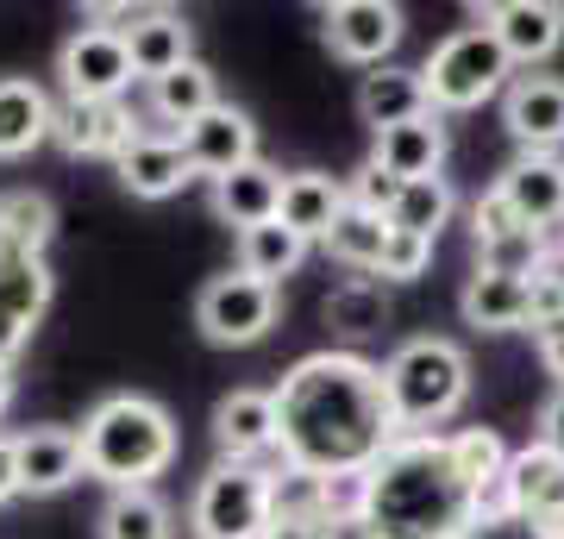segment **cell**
I'll return each instance as SVG.
<instances>
[{"mask_svg":"<svg viewBox=\"0 0 564 539\" xmlns=\"http://www.w3.org/2000/svg\"><path fill=\"white\" fill-rule=\"evenodd\" d=\"M76 433H82V471L101 477L107 489H151L176 464V420H170L163 401L139 396V389L95 401Z\"/></svg>","mask_w":564,"mask_h":539,"instance_id":"cell-3","label":"cell"},{"mask_svg":"<svg viewBox=\"0 0 564 539\" xmlns=\"http://www.w3.org/2000/svg\"><path fill=\"white\" fill-rule=\"evenodd\" d=\"M20 496V471H13V440L0 433V502Z\"/></svg>","mask_w":564,"mask_h":539,"instance_id":"cell-46","label":"cell"},{"mask_svg":"<svg viewBox=\"0 0 564 539\" xmlns=\"http://www.w3.org/2000/svg\"><path fill=\"white\" fill-rule=\"evenodd\" d=\"M276 396V452L314 477H364L395 445V420L383 396V364L358 352H314Z\"/></svg>","mask_w":564,"mask_h":539,"instance_id":"cell-1","label":"cell"},{"mask_svg":"<svg viewBox=\"0 0 564 539\" xmlns=\"http://www.w3.org/2000/svg\"><path fill=\"white\" fill-rule=\"evenodd\" d=\"M270 520H282V527H326L333 520V483L302 471V464L270 471Z\"/></svg>","mask_w":564,"mask_h":539,"instance_id":"cell-28","label":"cell"},{"mask_svg":"<svg viewBox=\"0 0 564 539\" xmlns=\"http://www.w3.org/2000/svg\"><path fill=\"white\" fill-rule=\"evenodd\" d=\"M464 320L477 333H521L533 326V301H527V277H496V270H477L464 282Z\"/></svg>","mask_w":564,"mask_h":539,"instance_id":"cell-27","label":"cell"},{"mask_svg":"<svg viewBox=\"0 0 564 539\" xmlns=\"http://www.w3.org/2000/svg\"><path fill=\"white\" fill-rule=\"evenodd\" d=\"M445 452H452V471H458V483L470 489V502H477V508H502L508 440L496 433V427H464V433H452V440H445Z\"/></svg>","mask_w":564,"mask_h":539,"instance_id":"cell-22","label":"cell"},{"mask_svg":"<svg viewBox=\"0 0 564 539\" xmlns=\"http://www.w3.org/2000/svg\"><path fill=\"white\" fill-rule=\"evenodd\" d=\"M195 539H263L270 533V471L263 464H214L188 502Z\"/></svg>","mask_w":564,"mask_h":539,"instance_id":"cell-6","label":"cell"},{"mask_svg":"<svg viewBox=\"0 0 564 539\" xmlns=\"http://www.w3.org/2000/svg\"><path fill=\"white\" fill-rule=\"evenodd\" d=\"M452 182L445 176H421V182H402V201H395V214H389V233H408V239H440V226L452 220Z\"/></svg>","mask_w":564,"mask_h":539,"instance_id":"cell-31","label":"cell"},{"mask_svg":"<svg viewBox=\"0 0 564 539\" xmlns=\"http://www.w3.org/2000/svg\"><path fill=\"white\" fill-rule=\"evenodd\" d=\"M120 32H126V57H132L139 82H163L170 69L195 63V25L182 20L176 7H139Z\"/></svg>","mask_w":564,"mask_h":539,"instance_id":"cell-15","label":"cell"},{"mask_svg":"<svg viewBox=\"0 0 564 539\" xmlns=\"http://www.w3.org/2000/svg\"><path fill=\"white\" fill-rule=\"evenodd\" d=\"M470 233H477V245H496V239L527 233V220L514 214V201H508L502 188H484V195L470 201ZM533 233H540V226H533Z\"/></svg>","mask_w":564,"mask_h":539,"instance_id":"cell-38","label":"cell"},{"mask_svg":"<svg viewBox=\"0 0 564 539\" xmlns=\"http://www.w3.org/2000/svg\"><path fill=\"white\" fill-rule=\"evenodd\" d=\"M383 320H389V301H383V282L377 277H345L326 295V326L333 333H351L358 339V333H377Z\"/></svg>","mask_w":564,"mask_h":539,"instance_id":"cell-34","label":"cell"},{"mask_svg":"<svg viewBox=\"0 0 564 539\" xmlns=\"http://www.w3.org/2000/svg\"><path fill=\"white\" fill-rule=\"evenodd\" d=\"M527 301H533V326L564 320V239H552V251L540 258V270L527 277Z\"/></svg>","mask_w":564,"mask_h":539,"instance_id":"cell-37","label":"cell"},{"mask_svg":"<svg viewBox=\"0 0 564 539\" xmlns=\"http://www.w3.org/2000/svg\"><path fill=\"white\" fill-rule=\"evenodd\" d=\"M276 207H282V170H270L263 158L214 182V214H220L226 226H239V233L276 220Z\"/></svg>","mask_w":564,"mask_h":539,"instance_id":"cell-26","label":"cell"},{"mask_svg":"<svg viewBox=\"0 0 564 539\" xmlns=\"http://www.w3.org/2000/svg\"><path fill=\"white\" fill-rule=\"evenodd\" d=\"M383 396H389V420H395V440L402 433H433L464 408L470 396V358L452 339H402L383 364Z\"/></svg>","mask_w":564,"mask_h":539,"instance_id":"cell-4","label":"cell"},{"mask_svg":"<svg viewBox=\"0 0 564 539\" xmlns=\"http://www.w3.org/2000/svg\"><path fill=\"white\" fill-rule=\"evenodd\" d=\"M470 515L477 502L458 483L440 433H402L364 471V520L377 539H458Z\"/></svg>","mask_w":564,"mask_h":539,"instance_id":"cell-2","label":"cell"},{"mask_svg":"<svg viewBox=\"0 0 564 539\" xmlns=\"http://www.w3.org/2000/svg\"><path fill=\"white\" fill-rule=\"evenodd\" d=\"M533 345H540V364L558 377V389H564V320H545V326H533Z\"/></svg>","mask_w":564,"mask_h":539,"instance_id":"cell-42","label":"cell"},{"mask_svg":"<svg viewBox=\"0 0 564 539\" xmlns=\"http://www.w3.org/2000/svg\"><path fill=\"white\" fill-rule=\"evenodd\" d=\"M502 126L514 132L521 158H558V144H564V76H521V82H508Z\"/></svg>","mask_w":564,"mask_h":539,"instance_id":"cell-9","label":"cell"},{"mask_svg":"<svg viewBox=\"0 0 564 539\" xmlns=\"http://www.w3.org/2000/svg\"><path fill=\"white\" fill-rule=\"evenodd\" d=\"M326 251L345 263V270H383V251H389V220L383 214H364V207H351L345 201V214H339V226L326 233Z\"/></svg>","mask_w":564,"mask_h":539,"instance_id":"cell-33","label":"cell"},{"mask_svg":"<svg viewBox=\"0 0 564 539\" xmlns=\"http://www.w3.org/2000/svg\"><path fill=\"white\" fill-rule=\"evenodd\" d=\"M496 188H502V195L514 201V214H521L527 226H540V233H552V226L564 220V163L558 158H514Z\"/></svg>","mask_w":564,"mask_h":539,"instance_id":"cell-23","label":"cell"},{"mask_svg":"<svg viewBox=\"0 0 564 539\" xmlns=\"http://www.w3.org/2000/svg\"><path fill=\"white\" fill-rule=\"evenodd\" d=\"M182 151H188V163H195V176H232V170H245V163H258V126H251V114H239V107H214V114H202V120L182 132Z\"/></svg>","mask_w":564,"mask_h":539,"instance_id":"cell-17","label":"cell"},{"mask_svg":"<svg viewBox=\"0 0 564 539\" xmlns=\"http://www.w3.org/2000/svg\"><path fill=\"white\" fill-rule=\"evenodd\" d=\"M132 107L126 100H57V120H51V139L69 151V158H120L126 144L139 139Z\"/></svg>","mask_w":564,"mask_h":539,"instance_id":"cell-11","label":"cell"},{"mask_svg":"<svg viewBox=\"0 0 564 539\" xmlns=\"http://www.w3.org/2000/svg\"><path fill=\"white\" fill-rule=\"evenodd\" d=\"M540 445H552V452L564 459V389L545 401V414H540Z\"/></svg>","mask_w":564,"mask_h":539,"instance_id":"cell-44","label":"cell"},{"mask_svg":"<svg viewBox=\"0 0 564 539\" xmlns=\"http://www.w3.org/2000/svg\"><path fill=\"white\" fill-rule=\"evenodd\" d=\"M25 345H32V326H20V320L0 314V370H13V358H20Z\"/></svg>","mask_w":564,"mask_h":539,"instance_id":"cell-43","label":"cell"},{"mask_svg":"<svg viewBox=\"0 0 564 539\" xmlns=\"http://www.w3.org/2000/svg\"><path fill=\"white\" fill-rule=\"evenodd\" d=\"M402 32H408V20H402V7H389V0H339V7H326V44L345 63L383 69V57L402 44Z\"/></svg>","mask_w":564,"mask_h":539,"instance_id":"cell-10","label":"cell"},{"mask_svg":"<svg viewBox=\"0 0 564 539\" xmlns=\"http://www.w3.org/2000/svg\"><path fill=\"white\" fill-rule=\"evenodd\" d=\"M214 445L226 464H258L276 452V396L270 389H232L214 408Z\"/></svg>","mask_w":564,"mask_h":539,"instance_id":"cell-18","label":"cell"},{"mask_svg":"<svg viewBox=\"0 0 564 539\" xmlns=\"http://www.w3.org/2000/svg\"><path fill=\"white\" fill-rule=\"evenodd\" d=\"M321 539H377V527H370V520H364V508H358V515H333L321 527Z\"/></svg>","mask_w":564,"mask_h":539,"instance_id":"cell-45","label":"cell"},{"mask_svg":"<svg viewBox=\"0 0 564 539\" xmlns=\"http://www.w3.org/2000/svg\"><path fill=\"white\" fill-rule=\"evenodd\" d=\"M276 320H282V289L245 277V270H226L195 295V326L214 345H258L276 333Z\"/></svg>","mask_w":564,"mask_h":539,"instance_id":"cell-7","label":"cell"},{"mask_svg":"<svg viewBox=\"0 0 564 539\" xmlns=\"http://www.w3.org/2000/svg\"><path fill=\"white\" fill-rule=\"evenodd\" d=\"M552 251V239L545 233H514V239H496V245H477V270H496V277H533L540 270V258Z\"/></svg>","mask_w":564,"mask_h":539,"instance_id":"cell-36","label":"cell"},{"mask_svg":"<svg viewBox=\"0 0 564 539\" xmlns=\"http://www.w3.org/2000/svg\"><path fill=\"white\" fill-rule=\"evenodd\" d=\"M44 308H51V263L25 258V251H0V314L39 326Z\"/></svg>","mask_w":564,"mask_h":539,"instance_id":"cell-30","label":"cell"},{"mask_svg":"<svg viewBox=\"0 0 564 539\" xmlns=\"http://www.w3.org/2000/svg\"><path fill=\"white\" fill-rule=\"evenodd\" d=\"M508 76H514V63L502 57V44L489 39L484 25H464L452 39H440L433 57L421 63L433 114H470V107H484V100L502 95Z\"/></svg>","mask_w":564,"mask_h":539,"instance_id":"cell-5","label":"cell"},{"mask_svg":"<svg viewBox=\"0 0 564 539\" xmlns=\"http://www.w3.org/2000/svg\"><path fill=\"white\" fill-rule=\"evenodd\" d=\"M144 88H151V120H158V132H176V139L202 114L220 107V88H214V69L207 63H182L163 82H144Z\"/></svg>","mask_w":564,"mask_h":539,"instance_id":"cell-25","label":"cell"},{"mask_svg":"<svg viewBox=\"0 0 564 539\" xmlns=\"http://www.w3.org/2000/svg\"><path fill=\"white\" fill-rule=\"evenodd\" d=\"M13 408V370H0V414Z\"/></svg>","mask_w":564,"mask_h":539,"instance_id":"cell-47","label":"cell"},{"mask_svg":"<svg viewBox=\"0 0 564 539\" xmlns=\"http://www.w3.org/2000/svg\"><path fill=\"white\" fill-rule=\"evenodd\" d=\"M13 471H20V496H57L82 471V433L76 427H25L13 433Z\"/></svg>","mask_w":564,"mask_h":539,"instance_id":"cell-16","label":"cell"},{"mask_svg":"<svg viewBox=\"0 0 564 539\" xmlns=\"http://www.w3.org/2000/svg\"><path fill=\"white\" fill-rule=\"evenodd\" d=\"M458 539H552V527L514 515V508H477V515H470V527H464Z\"/></svg>","mask_w":564,"mask_h":539,"instance_id":"cell-39","label":"cell"},{"mask_svg":"<svg viewBox=\"0 0 564 539\" xmlns=\"http://www.w3.org/2000/svg\"><path fill=\"white\" fill-rule=\"evenodd\" d=\"M345 182L339 176H326V170H295V176H282V207H276V220L289 226V233H302L307 245L321 239L339 226L345 214Z\"/></svg>","mask_w":564,"mask_h":539,"instance_id":"cell-19","label":"cell"},{"mask_svg":"<svg viewBox=\"0 0 564 539\" xmlns=\"http://www.w3.org/2000/svg\"><path fill=\"white\" fill-rule=\"evenodd\" d=\"M302 258H307V239L289 233L282 220H263V226H251V233H239V270L270 282V289H282V277H295Z\"/></svg>","mask_w":564,"mask_h":539,"instance_id":"cell-29","label":"cell"},{"mask_svg":"<svg viewBox=\"0 0 564 539\" xmlns=\"http://www.w3.org/2000/svg\"><path fill=\"white\" fill-rule=\"evenodd\" d=\"M477 25L502 44L508 63H545L564 44V7L558 0H502V7H484Z\"/></svg>","mask_w":564,"mask_h":539,"instance_id":"cell-13","label":"cell"},{"mask_svg":"<svg viewBox=\"0 0 564 539\" xmlns=\"http://www.w3.org/2000/svg\"><path fill=\"white\" fill-rule=\"evenodd\" d=\"M101 539H170V508L151 489H113L101 508Z\"/></svg>","mask_w":564,"mask_h":539,"instance_id":"cell-35","label":"cell"},{"mask_svg":"<svg viewBox=\"0 0 564 539\" xmlns=\"http://www.w3.org/2000/svg\"><path fill=\"white\" fill-rule=\"evenodd\" d=\"M370 163H377V170H389V176H402V182L440 176V163H445V126H440V114L377 132V144H370Z\"/></svg>","mask_w":564,"mask_h":539,"instance_id":"cell-24","label":"cell"},{"mask_svg":"<svg viewBox=\"0 0 564 539\" xmlns=\"http://www.w3.org/2000/svg\"><path fill=\"white\" fill-rule=\"evenodd\" d=\"M57 76L63 100H126V88L139 82L120 25H76L57 51Z\"/></svg>","mask_w":564,"mask_h":539,"instance_id":"cell-8","label":"cell"},{"mask_svg":"<svg viewBox=\"0 0 564 539\" xmlns=\"http://www.w3.org/2000/svg\"><path fill=\"white\" fill-rule=\"evenodd\" d=\"M351 195V207H364V214H395V201H402V176H389V170H377V163H364L358 182L345 188Z\"/></svg>","mask_w":564,"mask_h":539,"instance_id":"cell-40","label":"cell"},{"mask_svg":"<svg viewBox=\"0 0 564 539\" xmlns=\"http://www.w3.org/2000/svg\"><path fill=\"white\" fill-rule=\"evenodd\" d=\"M552 539H564V527H558V533H552Z\"/></svg>","mask_w":564,"mask_h":539,"instance_id":"cell-48","label":"cell"},{"mask_svg":"<svg viewBox=\"0 0 564 539\" xmlns=\"http://www.w3.org/2000/svg\"><path fill=\"white\" fill-rule=\"evenodd\" d=\"M502 508L514 515L540 520L558 533L564 527V459L552 445H521V452H508V477H502Z\"/></svg>","mask_w":564,"mask_h":539,"instance_id":"cell-12","label":"cell"},{"mask_svg":"<svg viewBox=\"0 0 564 539\" xmlns=\"http://www.w3.org/2000/svg\"><path fill=\"white\" fill-rule=\"evenodd\" d=\"M57 233V214L39 188H13L0 195V251H25V258H44V245Z\"/></svg>","mask_w":564,"mask_h":539,"instance_id":"cell-32","label":"cell"},{"mask_svg":"<svg viewBox=\"0 0 564 539\" xmlns=\"http://www.w3.org/2000/svg\"><path fill=\"white\" fill-rule=\"evenodd\" d=\"M113 170H120V188L139 195V201H170L176 188H188V176H195L182 139L176 132H158V126H139V139L113 158Z\"/></svg>","mask_w":564,"mask_h":539,"instance_id":"cell-14","label":"cell"},{"mask_svg":"<svg viewBox=\"0 0 564 539\" xmlns=\"http://www.w3.org/2000/svg\"><path fill=\"white\" fill-rule=\"evenodd\" d=\"M426 263H433V245L426 239H408V233H389V251H383V282H414L426 277Z\"/></svg>","mask_w":564,"mask_h":539,"instance_id":"cell-41","label":"cell"},{"mask_svg":"<svg viewBox=\"0 0 564 539\" xmlns=\"http://www.w3.org/2000/svg\"><path fill=\"white\" fill-rule=\"evenodd\" d=\"M51 120H57V100L44 95L32 76H0V163L25 158L51 139Z\"/></svg>","mask_w":564,"mask_h":539,"instance_id":"cell-20","label":"cell"},{"mask_svg":"<svg viewBox=\"0 0 564 539\" xmlns=\"http://www.w3.org/2000/svg\"><path fill=\"white\" fill-rule=\"evenodd\" d=\"M358 114H364V126H377V132L408 126V120H426V114H433V100H426L421 69H402V63L370 69V76L358 82Z\"/></svg>","mask_w":564,"mask_h":539,"instance_id":"cell-21","label":"cell"}]
</instances>
